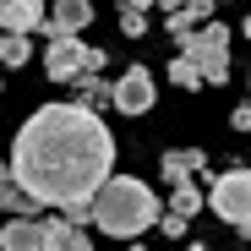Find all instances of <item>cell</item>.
<instances>
[{
  "label": "cell",
  "mask_w": 251,
  "mask_h": 251,
  "mask_svg": "<svg viewBox=\"0 0 251 251\" xmlns=\"http://www.w3.org/2000/svg\"><path fill=\"white\" fill-rule=\"evenodd\" d=\"M44 0H0V33H38Z\"/></svg>",
  "instance_id": "cell-10"
},
{
  "label": "cell",
  "mask_w": 251,
  "mask_h": 251,
  "mask_svg": "<svg viewBox=\"0 0 251 251\" xmlns=\"http://www.w3.org/2000/svg\"><path fill=\"white\" fill-rule=\"evenodd\" d=\"M175 55H186V60L202 71V82H224V76H229V27H224V22L191 27L186 38H175Z\"/></svg>",
  "instance_id": "cell-3"
},
{
  "label": "cell",
  "mask_w": 251,
  "mask_h": 251,
  "mask_svg": "<svg viewBox=\"0 0 251 251\" xmlns=\"http://www.w3.org/2000/svg\"><path fill=\"white\" fill-rule=\"evenodd\" d=\"M153 99H158V93H153V71H148V66H131L120 82H109V104H115L120 115H148Z\"/></svg>",
  "instance_id": "cell-6"
},
{
  "label": "cell",
  "mask_w": 251,
  "mask_h": 251,
  "mask_svg": "<svg viewBox=\"0 0 251 251\" xmlns=\"http://www.w3.org/2000/svg\"><path fill=\"white\" fill-rule=\"evenodd\" d=\"M120 6H126V11H148L153 0H120Z\"/></svg>",
  "instance_id": "cell-19"
},
{
  "label": "cell",
  "mask_w": 251,
  "mask_h": 251,
  "mask_svg": "<svg viewBox=\"0 0 251 251\" xmlns=\"http://www.w3.org/2000/svg\"><path fill=\"white\" fill-rule=\"evenodd\" d=\"M126 251H148V246H142V240H126Z\"/></svg>",
  "instance_id": "cell-21"
},
{
  "label": "cell",
  "mask_w": 251,
  "mask_h": 251,
  "mask_svg": "<svg viewBox=\"0 0 251 251\" xmlns=\"http://www.w3.org/2000/svg\"><path fill=\"white\" fill-rule=\"evenodd\" d=\"M6 175L38 207H88L104 175H115V137L82 104H44L11 137Z\"/></svg>",
  "instance_id": "cell-1"
},
{
  "label": "cell",
  "mask_w": 251,
  "mask_h": 251,
  "mask_svg": "<svg viewBox=\"0 0 251 251\" xmlns=\"http://www.w3.org/2000/svg\"><path fill=\"white\" fill-rule=\"evenodd\" d=\"M6 197H11V175L0 170V213H6Z\"/></svg>",
  "instance_id": "cell-18"
},
{
  "label": "cell",
  "mask_w": 251,
  "mask_h": 251,
  "mask_svg": "<svg viewBox=\"0 0 251 251\" xmlns=\"http://www.w3.org/2000/svg\"><path fill=\"white\" fill-rule=\"evenodd\" d=\"M153 6H164V11H175V6H186V0H153Z\"/></svg>",
  "instance_id": "cell-20"
},
{
  "label": "cell",
  "mask_w": 251,
  "mask_h": 251,
  "mask_svg": "<svg viewBox=\"0 0 251 251\" xmlns=\"http://www.w3.org/2000/svg\"><path fill=\"white\" fill-rule=\"evenodd\" d=\"M170 82H175V88H202V71H197L186 55H175V60H170Z\"/></svg>",
  "instance_id": "cell-16"
},
{
  "label": "cell",
  "mask_w": 251,
  "mask_h": 251,
  "mask_svg": "<svg viewBox=\"0 0 251 251\" xmlns=\"http://www.w3.org/2000/svg\"><path fill=\"white\" fill-rule=\"evenodd\" d=\"M207 180H213V186L202 191V207H213V213H219L235 235H246V229H251V175L235 164V170L207 175Z\"/></svg>",
  "instance_id": "cell-4"
},
{
  "label": "cell",
  "mask_w": 251,
  "mask_h": 251,
  "mask_svg": "<svg viewBox=\"0 0 251 251\" xmlns=\"http://www.w3.org/2000/svg\"><path fill=\"white\" fill-rule=\"evenodd\" d=\"M71 88H76V99L71 104H82V109H109V82L99 76V71H82V76H71Z\"/></svg>",
  "instance_id": "cell-14"
},
{
  "label": "cell",
  "mask_w": 251,
  "mask_h": 251,
  "mask_svg": "<svg viewBox=\"0 0 251 251\" xmlns=\"http://www.w3.org/2000/svg\"><path fill=\"white\" fill-rule=\"evenodd\" d=\"M213 11H219V0H186V6H175L170 11V38H186L191 27H202V22H213Z\"/></svg>",
  "instance_id": "cell-11"
},
{
  "label": "cell",
  "mask_w": 251,
  "mask_h": 251,
  "mask_svg": "<svg viewBox=\"0 0 251 251\" xmlns=\"http://www.w3.org/2000/svg\"><path fill=\"white\" fill-rule=\"evenodd\" d=\"M186 251H207V246H186Z\"/></svg>",
  "instance_id": "cell-22"
},
{
  "label": "cell",
  "mask_w": 251,
  "mask_h": 251,
  "mask_svg": "<svg viewBox=\"0 0 251 251\" xmlns=\"http://www.w3.org/2000/svg\"><path fill=\"white\" fill-rule=\"evenodd\" d=\"M88 219L115 240H142L158 224V197L137 175H104V186L88 197Z\"/></svg>",
  "instance_id": "cell-2"
},
{
  "label": "cell",
  "mask_w": 251,
  "mask_h": 251,
  "mask_svg": "<svg viewBox=\"0 0 251 251\" xmlns=\"http://www.w3.org/2000/svg\"><path fill=\"white\" fill-rule=\"evenodd\" d=\"M44 246H50V219L22 213L0 224V251H44Z\"/></svg>",
  "instance_id": "cell-7"
},
{
  "label": "cell",
  "mask_w": 251,
  "mask_h": 251,
  "mask_svg": "<svg viewBox=\"0 0 251 251\" xmlns=\"http://www.w3.org/2000/svg\"><path fill=\"white\" fill-rule=\"evenodd\" d=\"M44 71H50L55 82H71V76H82V71H104V50L82 44L76 33H55L50 50H44Z\"/></svg>",
  "instance_id": "cell-5"
},
{
  "label": "cell",
  "mask_w": 251,
  "mask_h": 251,
  "mask_svg": "<svg viewBox=\"0 0 251 251\" xmlns=\"http://www.w3.org/2000/svg\"><path fill=\"white\" fill-rule=\"evenodd\" d=\"M27 60H33L27 33H0V66H6V71H17V66H27Z\"/></svg>",
  "instance_id": "cell-15"
},
{
  "label": "cell",
  "mask_w": 251,
  "mask_h": 251,
  "mask_svg": "<svg viewBox=\"0 0 251 251\" xmlns=\"http://www.w3.org/2000/svg\"><path fill=\"white\" fill-rule=\"evenodd\" d=\"M164 219H180V224H191L197 213H202V186L197 180H186V186H170V207H158Z\"/></svg>",
  "instance_id": "cell-13"
},
{
  "label": "cell",
  "mask_w": 251,
  "mask_h": 251,
  "mask_svg": "<svg viewBox=\"0 0 251 251\" xmlns=\"http://www.w3.org/2000/svg\"><path fill=\"white\" fill-rule=\"evenodd\" d=\"M44 251H93V235L76 219H50V246Z\"/></svg>",
  "instance_id": "cell-12"
},
{
  "label": "cell",
  "mask_w": 251,
  "mask_h": 251,
  "mask_svg": "<svg viewBox=\"0 0 251 251\" xmlns=\"http://www.w3.org/2000/svg\"><path fill=\"white\" fill-rule=\"evenodd\" d=\"M120 33H126V38H142V33H148V17H142V11H120Z\"/></svg>",
  "instance_id": "cell-17"
},
{
  "label": "cell",
  "mask_w": 251,
  "mask_h": 251,
  "mask_svg": "<svg viewBox=\"0 0 251 251\" xmlns=\"http://www.w3.org/2000/svg\"><path fill=\"white\" fill-rule=\"evenodd\" d=\"M158 175L170 186H186L191 175H207V158H202V148H170L158 158Z\"/></svg>",
  "instance_id": "cell-9"
},
{
  "label": "cell",
  "mask_w": 251,
  "mask_h": 251,
  "mask_svg": "<svg viewBox=\"0 0 251 251\" xmlns=\"http://www.w3.org/2000/svg\"><path fill=\"white\" fill-rule=\"evenodd\" d=\"M93 22V0H55V6H44V33H82Z\"/></svg>",
  "instance_id": "cell-8"
}]
</instances>
